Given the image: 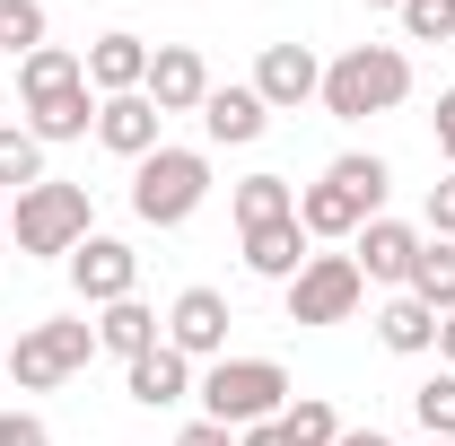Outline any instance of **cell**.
Here are the masks:
<instances>
[{
    "mask_svg": "<svg viewBox=\"0 0 455 446\" xmlns=\"http://www.w3.org/2000/svg\"><path fill=\"white\" fill-rule=\"evenodd\" d=\"M411 97V53L403 44H350L324 61V97L315 106L333 123H368V114H395Z\"/></svg>",
    "mask_w": 455,
    "mask_h": 446,
    "instance_id": "cell-1",
    "label": "cell"
},
{
    "mask_svg": "<svg viewBox=\"0 0 455 446\" xmlns=\"http://www.w3.org/2000/svg\"><path fill=\"white\" fill-rule=\"evenodd\" d=\"M289 368L281 359H211V377L193 386L202 402V420H220V429H254V420H281L289 411Z\"/></svg>",
    "mask_w": 455,
    "mask_h": 446,
    "instance_id": "cell-2",
    "label": "cell"
},
{
    "mask_svg": "<svg viewBox=\"0 0 455 446\" xmlns=\"http://www.w3.org/2000/svg\"><path fill=\"white\" fill-rule=\"evenodd\" d=\"M202 202H211V149L158 140V149L132 167V211H140V227H184Z\"/></svg>",
    "mask_w": 455,
    "mask_h": 446,
    "instance_id": "cell-3",
    "label": "cell"
},
{
    "mask_svg": "<svg viewBox=\"0 0 455 446\" xmlns=\"http://www.w3.org/2000/svg\"><path fill=\"white\" fill-rule=\"evenodd\" d=\"M9 236H18V254H79L88 236H97V211H88V184H61L44 175L36 193H18L9 202Z\"/></svg>",
    "mask_w": 455,
    "mask_h": 446,
    "instance_id": "cell-4",
    "label": "cell"
},
{
    "mask_svg": "<svg viewBox=\"0 0 455 446\" xmlns=\"http://www.w3.org/2000/svg\"><path fill=\"white\" fill-rule=\"evenodd\" d=\"M88 359H97V324L44 315V324H27V333L9 341V386L18 394H53V386H70Z\"/></svg>",
    "mask_w": 455,
    "mask_h": 446,
    "instance_id": "cell-5",
    "label": "cell"
},
{
    "mask_svg": "<svg viewBox=\"0 0 455 446\" xmlns=\"http://www.w3.org/2000/svg\"><path fill=\"white\" fill-rule=\"evenodd\" d=\"M368 298V280L350 254H307V272L289 280V324H350Z\"/></svg>",
    "mask_w": 455,
    "mask_h": 446,
    "instance_id": "cell-6",
    "label": "cell"
},
{
    "mask_svg": "<svg viewBox=\"0 0 455 446\" xmlns=\"http://www.w3.org/2000/svg\"><path fill=\"white\" fill-rule=\"evenodd\" d=\"M420 245H429V236H420L411 219H386V211H377V219H368L359 236H350V263H359V280L411 289V263H420Z\"/></svg>",
    "mask_w": 455,
    "mask_h": 446,
    "instance_id": "cell-7",
    "label": "cell"
},
{
    "mask_svg": "<svg viewBox=\"0 0 455 446\" xmlns=\"http://www.w3.org/2000/svg\"><path fill=\"white\" fill-rule=\"evenodd\" d=\"M228 324H236V315H228L220 289H184L167 307V350H184L193 368H211V359H228Z\"/></svg>",
    "mask_w": 455,
    "mask_h": 446,
    "instance_id": "cell-8",
    "label": "cell"
},
{
    "mask_svg": "<svg viewBox=\"0 0 455 446\" xmlns=\"http://www.w3.org/2000/svg\"><path fill=\"white\" fill-rule=\"evenodd\" d=\"M70 289H79L88 307H114V298H140V254H132L123 236H88V245L70 254Z\"/></svg>",
    "mask_w": 455,
    "mask_h": 446,
    "instance_id": "cell-9",
    "label": "cell"
},
{
    "mask_svg": "<svg viewBox=\"0 0 455 446\" xmlns=\"http://www.w3.org/2000/svg\"><path fill=\"white\" fill-rule=\"evenodd\" d=\"M254 97L272 114H298L324 97V61L307 53V44H263V61H254Z\"/></svg>",
    "mask_w": 455,
    "mask_h": 446,
    "instance_id": "cell-10",
    "label": "cell"
},
{
    "mask_svg": "<svg viewBox=\"0 0 455 446\" xmlns=\"http://www.w3.org/2000/svg\"><path fill=\"white\" fill-rule=\"evenodd\" d=\"M202 131H211V149H254L263 131H272V106L254 97V79H211V97H202Z\"/></svg>",
    "mask_w": 455,
    "mask_h": 446,
    "instance_id": "cell-11",
    "label": "cell"
},
{
    "mask_svg": "<svg viewBox=\"0 0 455 446\" xmlns=\"http://www.w3.org/2000/svg\"><path fill=\"white\" fill-rule=\"evenodd\" d=\"M158 114H202L211 97V61L193 53V44H149V88H140Z\"/></svg>",
    "mask_w": 455,
    "mask_h": 446,
    "instance_id": "cell-12",
    "label": "cell"
},
{
    "mask_svg": "<svg viewBox=\"0 0 455 446\" xmlns=\"http://www.w3.org/2000/svg\"><path fill=\"white\" fill-rule=\"evenodd\" d=\"M193 386H202V377H193V359L167 350V341H158V350H140V359L123 368V394H132L140 411H175V402H193Z\"/></svg>",
    "mask_w": 455,
    "mask_h": 446,
    "instance_id": "cell-13",
    "label": "cell"
},
{
    "mask_svg": "<svg viewBox=\"0 0 455 446\" xmlns=\"http://www.w3.org/2000/svg\"><path fill=\"white\" fill-rule=\"evenodd\" d=\"M158 123H167V114L149 106L140 88H132V97H97V149H114V158L140 167V158L158 149Z\"/></svg>",
    "mask_w": 455,
    "mask_h": 446,
    "instance_id": "cell-14",
    "label": "cell"
},
{
    "mask_svg": "<svg viewBox=\"0 0 455 446\" xmlns=\"http://www.w3.org/2000/svg\"><path fill=\"white\" fill-rule=\"evenodd\" d=\"M79 61H88V88H97V97H132V88H149V44H140L132 27L97 36Z\"/></svg>",
    "mask_w": 455,
    "mask_h": 446,
    "instance_id": "cell-15",
    "label": "cell"
},
{
    "mask_svg": "<svg viewBox=\"0 0 455 446\" xmlns=\"http://www.w3.org/2000/svg\"><path fill=\"white\" fill-rule=\"evenodd\" d=\"M298 227H307V245H350L368 227V211L341 193L333 175H315V184H298Z\"/></svg>",
    "mask_w": 455,
    "mask_h": 446,
    "instance_id": "cell-16",
    "label": "cell"
},
{
    "mask_svg": "<svg viewBox=\"0 0 455 446\" xmlns=\"http://www.w3.org/2000/svg\"><path fill=\"white\" fill-rule=\"evenodd\" d=\"M236 236H245V272L254 280H298L307 272V227L298 219H263V227H236Z\"/></svg>",
    "mask_w": 455,
    "mask_h": 446,
    "instance_id": "cell-17",
    "label": "cell"
},
{
    "mask_svg": "<svg viewBox=\"0 0 455 446\" xmlns=\"http://www.w3.org/2000/svg\"><path fill=\"white\" fill-rule=\"evenodd\" d=\"M158 341H167V324H158L140 298H114V307H97V350H114L123 368H132L140 350H158Z\"/></svg>",
    "mask_w": 455,
    "mask_h": 446,
    "instance_id": "cell-18",
    "label": "cell"
},
{
    "mask_svg": "<svg viewBox=\"0 0 455 446\" xmlns=\"http://www.w3.org/2000/svg\"><path fill=\"white\" fill-rule=\"evenodd\" d=\"M70 88H88V61L70 53V44H36V53L18 61V97H27V106H44V97H70Z\"/></svg>",
    "mask_w": 455,
    "mask_h": 446,
    "instance_id": "cell-19",
    "label": "cell"
},
{
    "mask_svg": "<svg viewBox=\"0 0 455 446\" xmlns=\"http://www.w3.org/2000/svg\"><path fill=\"white\" fill-rule=\"evenodd\" d=\"M377 341H386L395 359H420V350H438V315H429L411 289H395V298L377 307Z\"/></svg>",
    "mask_w": 455,
    "mask_h": 446,
    "instance_id": "cell-20",
    "label": "cell"
},
{
    "mask_svg": "<svg viewBox=\"0 0 455 446\" xmlns=\"http://www.w3.org/2000/svg\"><path fill=\"white\" fill-rule=\"evenodd\" d=\"M27 131L53 149V140H88L97 131V88H70V97H44V106H27Z\"/></svg>",
    "mask_w": 455,
    "mask_h": 446,
    "instance_id": "cell-21",
    "label": "cell"
},
{
    "mask_svg": "<svg viewBox=\"0 0 455 446\" xmlns=\"http://www.w3.org/2000/svg\"><path fill=\"white\" fill-rule=\"evenodd\" d=\"M324 175H333V184L350 193V202H359V211H368V219H377V211H386V193H395V167H386L377 149H341Z\"/></svg>",
    "mask_w": 455,
    "mask_h": 446,
    "instance_id": "cell-22",
    "label": "cell"
},
{
    "mask_svg": "<svg viewBox=\"0 0 455 446\" xmlns=\"http://www.w3.org/2000/svg\"><path fill=\"white\" fill-rule=\"evenodd\" d=\"M228 211H236V227H263V219H298V184H289V175H245V184L228 193Z\"/></svg>",
    "mask_w": 455,
    "mask_h": 446,
    "instance_id": "cell-23",
    "label": "cell"
},
{
    "mask_svg": "<svg viewBox=\"0 0 455 446\" xmlns=\"http://www.w3.org/2000/svg\"><path fill=\"white\" fill-rule=\"evenodd\" d=\"M36 184H44V140L27 123H0V202L9 193H36Z\"/></svg>",
    "mask_w": 455,
    "mask_h": 446,
    "instance_id": "cell-24",
    "label": "cell"
},
{
    "mask_svg": "<svg viewBox=\"0 0 455 446\" xmlns=\"http://www.w3.org/2000/svg\"><path fill=\"white\" fill-rule=\"evenodd\" d=\"M411 298H420L429 315H455V245H447V236L420 245V263H411Z\"/></svg>",
    "mask_w": 455,
    "mask_h": 446,
    "instance_id": "cell-25",
    "label": "cell"
},
{
    "mask_svg": "<svg viewBox=\"0 0 455 446\" xmlns=\"http://www.w3.org/2000/svg\"><path fill=\"white\" fill-rule=\"evenodd\" d=\"M281 438H289V446H333V438H341V411L324 402V394H289Z\"/></svg>",
    "mask_w": 455,
    "mask_h": 446,
    "instance_id": "cell-26",
    "label": "cell"
},
{
    "mask_svg": "<svg viewBox=\"0 0 455 446\" xmlns=\"http://www.w3.org/2000/svg\"><path fill=\"white\" fill-rule=\"evenodd\" d=\"M411 420H420V438H455V368H438L429 386H411Z\"/></svg>",
    "mask_w": 455,
    "mask_h": 446,
    "instance_id": "cell-27",
    "label": "cell"
},
{
    "mask_svg": "<svg viewBox=\"0 0 455 446\" xmlns=\"http://www.w3.org/2000/svg\"><path fill=\"white\" fill-rule=\"evenodd\" d=\"M44 44V0H0V53H36Z\"/></svg>",
    "mask_w": 455,
    "mask_h": 446,
    "instance_id": "cell-28",
    "label": "cell"
},
{
    "mask_svg": "<svg viewBox=\"0 0 455 446\" xmlns=\"http://www.w3.org/2000/svg\"><path fill=\"white\" fill-rule=\"evenodd\" d=\"M395 18H403L411 44H447V36H455V0H403Z\"/></svg>",
    "mask_w": 455,
    "mask_h": 446,
    "instance_id": "cell-29",
    "label": "cell"
},
{
    "mask_svg": "<svg viewBox=\"0 0 455 446\" xmlns=\"http://www.w3.org/2000/svg\"><path fill=\"white\" fill-rule=\"evenodd\" d=\"M420 211H429V236H447V245H455V175L429 184V202H420Z\"/></svg>",
    "mask_w": 455,
    "mask_h": 446,
    "instance_id": "cell-30",
    "label": "cell"
},
{
    "mask_svg": "<svg viewBox=\"0 0 455 446\" xmlns=\"http://www.w3.org/2000/svg\"><path fill=\"white\" fill-rule=\"evenodd\" d=\"M0 446H53V429L36 411H0Z\"/></svg>",
    "mask_w": 455,
    "mask_h": 446,
    "instance_id": "cell-31",
    "label": "cell"
},
{
    "mask_svg": "<svg viewBox=\"0 0 455 446\" xmlns=\"http://www.w3.org/2000/svg\"><path fill=\"white\" fill-rule=\"evenodd\" d=\"M429 123H438V158H447V175H455V88H438V114H429Z\"/></svg>",
    "mask_w": 455,
    "mask_h": 446,
    "instance_id": "cell-32",
    "label": "cell"
},
{
    "mask_svg": "<svg viewBox=\"0 0 455 446\" xmlns=\"http://www.w3.org/2000/svg\"><path fill=\"white\" fill-rule=\"evenodd\" d=\"M175 446H236V429H220V420H184V438Z\"/></svg>",
    "mask_w": 455,
    "mask_h": 446,
    "instance_id": "cell-33",
    "label": "cell"
},
{
    "mask_svg": "<svg viewBox=\"0 0 455 446\" xmlns=\"http://www.w3.org/2000/svg\"><path fill=\"white\" fill-rule=\"evenodd\" d=\"M236 446H289V438H281V420H254V429H236Z\"/></svg>",
    "mask_w": 455,
    "mask_h": 446,
    "instance_id": "cell-34",
    "label": "cell"
},
{
    "mask_svg": "<svg viewBox=\"0 0 455 446\" xmlns=\"http://www.w3.org/2000/svg\"><path fill=\"white\" fill-rule=\"evenodd\" d=\"M438 359L455 368V315H438Z\"/></svg>",
    "mask_w": 455,
    "mask_h": 446,
    "instance_id": "cell-35",
    "label": "cell"
},
{
    "mask_svg": "<svg viewBox=\"0 0 455 446\" xmlns=\"http://www.w3.org/2000/svg\"><path fill=\"white\" fill-rule=\"evenodd\" d=\"M333 446H395V438H377V429H341Z\"/></svg>",
    "mask_w": 455,
    "mask_h": 446,
    "instance_id": "cell-36",
    "label": "cell"
},
{
    "mask_svg": "<svg viewBox=\"0 0 455 446\" xmlns=\"http://www.w3.org/2000/svg\"><path fill=\"white\" fill-rule=\"evenodd\" d=\"M0 377H9V341H0Z\"/></svg>",
    "mask_w": 455,
    "mask_h": 446,
    "instance_id": "cell-37",
    "label": "cell"
},
{
    "mask_svg": "<svg viewBox=\"0 0 455 446\" xmlns=\"http://www.w3.org/2000/svg\"><path fill=\"white\" fill-rule=\"evenodd\" d=\"M368 9H403V0H368Z\"/></svg>",
    "mask_w": 455,
    "mask_h": 446,
    "instance_id": "cell-38",
    "label": "cell"
},
{
    "mask_svg": "<svg viewBox=\"0 0 455 446\" xmlns=\"http://www.w3.org/2000/svg\"><path fill=\"white\" fill-rule=\"evenodd\" d=\"M0 236H9V202H0Z\"/></svg>",
    "mask_w": 455,
    "mask_h": 446,
    "instance_id": "cell-39",
    "label": "cell"
},
{
    "mask_svg": "<svg viewBox=\"0 0 455 446\" xmlns=\"http://www.w3.org/2000/svg\"><path fill=\"white\" fill-rule=\"evenodd\" d=\"M429 446H455V438H429Z\"/></svg>",
    "mask_w": 455,
    "mask_h": 446,
    "instance_id": "cell-40",
    "label": "cell"
}]
</instances>
